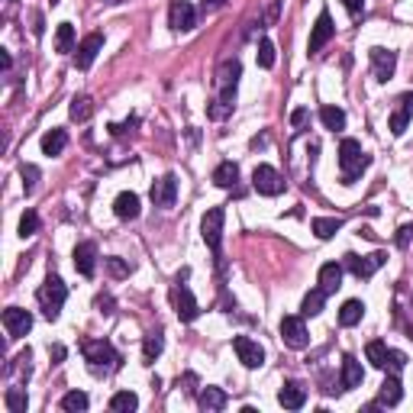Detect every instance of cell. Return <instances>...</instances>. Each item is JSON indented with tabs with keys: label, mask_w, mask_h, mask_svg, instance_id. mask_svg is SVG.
<instances>
[{
	"label": "cell",
	"mask_w": 413,
	"mask_h": 413,
	"mask_svg": "<svg viewBox=\"0 0 413 413\" xmlns=\"http://www.w3.org/2000/svg\"><path fill=\"white\" fill-rule=\"evenodd\" d=\"M368 165H371V155L362 149V142L358 139L339 142V171H342V184H352Z\"/></svg>",
	"instance_id": "obj_1"
},
{
	"label": "cell",
	"mask_w": 413,
	"mask_h": 413,
	"mask_svg": "<svg viewBox=\"0 0 413 413\" xmlns=\"http://www.w3.org/2000/svg\"><path fill=\"white\" fill-rule=\"evenodd\" d=\"M81 352H85L87 365H91L94 375H110V371H116V368L123 365L120 352H116L107 339H87L85 346H81Z\"/></svg>",
	"instance_id": "obj_2"
},
{
	"label": "cell",
	"mask_w": 413,
	"mask_h": 413,
	"mask_svg": "<svg viewBox=\"0 0 413 413\" xmlns=\"http://www.w3.org/2000/svg\"><path fill=\"white\" fill-rule=\"evenodd\" d=\"M65 297H68V284L58 274H49L42 281V288L36 291V301L42 307V313H46V319H58V313L65 307Z\"/></svg>",
	"instance_id": "obj_3"
},
{
	"label": "cell",
	"mask_w": 413,
	"mask_h": 413,
	"mask_svg": "<svg viewBox=\"0 0 413 413\" xmlns=\"http://www.w3.org/2000/svg\"><path fill=\"white\" fill-rule=\"evenodd\" d=\"M223 223H226V210L223 206H210L204 213V220H200V236H204L206 249L220 258V252H223Z\"/></svg>",
	"instance_id": "obj_4"
},
{
	"label": "cell",
	"mask_w": 413,
	"mask_h": 413,
	"mask_svg": "<svg viewBox=\"0 0 413 413\" xmlns=\"http://www.w3.org/2000/svg\"><path fill=\"white\" fill-rule=\"evenodd\" d=\"M171 304H175V313H178L181 323H194V319L200 317V307L197 301H194V294H191L188 284H175L171 288Z\"/></svg>",
	"instance_id": "obj_5"
},
{
	"label": "cell",
	"mask_w": 413,
	"mask_h": 413,
	"mask_svg": "<svg viewBox=\"0 0 413 413\" xmlns=\"http://www.w3.org/2000/svg\"><path fill=\"white\" fill-rule=\"evenodd\" d=\"M252 188L258 191L262 197H278V194L284 191V181L272 165H258V168L252 171Z\"/></svg>",
	"instance_id": "obj_6"
},
{
	"label": "cell",
	"mask_w": 413,
	"mask_h": 413,
	"mask_svg": "<svg viewBox=\"0 0 413 413\" xmlns=\"http://www.w3.org/2000/svg\"><path fill=\"white\" fill-rule=\"evenodd\" d=\"M385 262H387L385 252H371V255H352L349 252L346 255V268L355 274V278H362V281H368V278H371Z\"/></svg>",
	"instance_id": "obj_7"
},
{
	"label": "cell",
	"mask_w": 413,
	"mask_h": 413,
	"mask_svg": "<svg viewBox=\"0 0 413 413\" xmlns=\"http://www.w3.org/2000/svg\"><path fill=\"white\" fill-rule=\"evenodd\" d=\"M168 26L175 29V33H188V29H194V26H197V10L191 7L188 0H171Z\"/></svg>",
	"instance_id": "obj_8"
},
{
	"label": "cell",
	"mask_w": 413,
	"mask_h": 413,
	"mask_svg": "<svg viewBox=\"0 0 413 413\" xmlns=\"http://www.w3.org/2000/svg\"><path fill=\"white\" fill-rule=\"evenodd\" d=\"M281 339L288 349H307L310 346V336H307V326H304L301 317H284L281 319Z\"/></svg>",
	"instance_id": "obj_9"
},
{
	"label": "cell",
	"mask_w": 413,
	"mask_h": 413,
	"mask_svg": "<svg viewBox=\"0 0 413 413\" xmlns=\"http://www.w3.org/2000/svg\"><path fill=\"white\" fill-rule=\"evenodd\" d=\"M233 349H236V355H239V362H243L245 368H262L265 365V349L258 346L255 339L236 336L233 339Z\"/></svg>",
	"instance_id": "obj_10"
},
{
	"label": "cell",
	"mask_w": 413,
	"mask_h": 413,
	"mask_svg": "<svg viewBox=\"0 0 413 413\" xmlns=\"http://www.w3.org/2000/svg\"><path fill=\"white\" fill-rule=\"evenodd\" d=\"M149 197H152V204L161 206V210L175 206V200H178V178H175V175H165V178H159L155 184H152Z\"/></svg>",
	"instance_id": "obj_11"
},
{
	"label": "cell",
	"mask_w": 413,
	"mask_h": 413,
	"mask_svg": "<svg viewBox=\"0 0 413 413\" xmlns=\"http://www.w3.org/2000/svg\"><path fill=\"white\" fill-rule=\"evenodd\" d=\"M368 58H371V68H375V78L378 81H391L394 78V68H397V52H391V49H381L375 46L371 52H368Z\"/></svg>",
	"instance_id": "obj_12"
},
{
	"label": "cell",
	"mask_w": 413,
	"mask_h": 413,
	"mask_svg": "<svg viewBox=\"0 0 413 413\" xmlns=\"http://www.w3.org/2000/svg\"><path fill=\"white\" fill-rule=\"evenodd\" d=\"M3 326H7L10 339L26 336L29 329H33V313L23 310V307H7V310H3Z\"/></svg>",
	"instance_id": "obj_13"
},
{
	"label": "cell",
	"mask_w": 413,
	"mask_h": 413,
	"mask_svg": "<svg viewBox=\"0 0 413 413\" xmlns=\"http://www.w3.org/2000/svg\"><path fill=\"white\" fill-rule=\"evenodd\" d=\"M336 26H333V17H329V10H319L317 23H313V33H310V55H317L319 49L326 46L329 39H333Z\"/></svg>",
	"instance_id": "obj_14"
},
{
	"label": "cell",
	"mask_w": 413,
	"mask_h": 413,
	"mask_svg": "<svg viewBox=\"0 0 413 413\" xmlns=\"http://www.w3.org/2000/svg\"><path fill=\"white\" fill-rule=\"evenodd\" d=\"M103 49V36L100 33H91V36H85V42L78 46V52H75V65L81 68V71H87V68L94 65V58H97V52Z\"/></svg>",
	"instance_id": "obj_15"
},
{
	"label": "cell",
	"mask_w": 413,
	"mask_h": 413,
	"mask_svg": "<svg viewBox=\"0 0 413 413\" xmlns=\"http://www.w3.org/2000/svg\"><path fill=\"white\" fill-rule=\"evenodd\" d=\"M75 268H78V274L94 278V272H97V245L94 243H78L75 245Z\"/></svg>",
	"instance_id": "obj_16"
},
{
	"label": "cell",
	"mask_w": 413,
	"mask_h": 413,
	"mask_svg": "<svg viewBox=\"0 0 413 413\" xmlns=\"http://www.w3.org/2000/svg\"><path fill=\"white\" fill-rule=\"evenodd\" d=\"M278 404H281L284 410H301V407L307 404V387H304L301 381H288V385L278 391Z\"/></svg>",
	"instance_id": "obj_17"
},
{
	"label": "cell",
	"mask_w": 413,
	"mask_h": 413,
	"mask_svg": "<svg viewBox=\"0 0 413 413\" xmlns=\"http://www.w3.org/2000/svg\"><path fill=\"white\" fill-rule=\"evenodd\" d=\"M404 397V387H401V378L397 375H387L381 391H378V407H397Z\"/></svg>",
	"instance_id": "obj_18"
},
{
	"label": "cell",
	"mask_w": 413,
	"mask_h": 413,
	"mask_svg": "<svg viewBox=\"0 0 413 413\" xmlns=\"http://www.w3.org/2000/svg\"><path fill=\"white\" fill-rule=\"evenodd\" d=\"M239 75H243L239 58H226L223 65H220V71H216V85H220V91H236V81H239Z\"/></svg>",
	"instance_id": "obj_19"
},
{
	"label": "cell",
	"mask_w": 413,
	"mask_h": 413,
	"mask_svg": "<svg viewBox=\"0 0 413 413\" xmlns=\"http://www.w3.org/2000/svg\"><path fill=\"white\" fill-rule=\"evenodd\" d=\"M113 213L120 216V220H136V216H139V194H132V191L116 194V200H113Z\"/></svg>",
	"instance_id": "obj_20"
},
{
	"label": "cell",
	"mask_w": 413,
	"mask_h": 413,
	"mask_svg": "<svg viewBox=\"0 0 413 413\" xmlns=\"http://www.w3.org/2000/svg\"><path fill=\"white\" fill-rule=\"evenodd\" d=\"M365 381V371H362V362L355 355H346L342 358V391H352Z\"/></svg>",
	"instance_id": "obj_21"
},
{
	"label": "cell",
	"mask_w": 413,
	"mask_h": 413,
	"mask_svg": "<svg viewBox=\"0 0 413 413\" xmlns=\"http://www.w3.org/2000/svg\"><path fill=\"white\" fill-rule=\"evenodd\" d=\"M339 288H342V265L326 262L323 268H319V291L336 294Z\"/></svg>",
	"instance_id": "obj_22"
},
{
	"label": "cell",
	"mask_w": 413,
	"mask_h": 413,
	"mask_svg": "<svg viewBox=\"0 0 413 413\" xmlns=\"http://www.w3.org/2000/svg\"><path fill=\"white\" fill-rule=\"evenodd\" d=\"M65 146H68V132L65 130H49L46 136H42V155H49V159L62 155Z\"/></svg>",
	"instance_id": "obj_23"
},
{
	"label": "cell",
	"mask_w": 413,
	"mask_h": 413,
	"mask_svg": "<svg viewBox=\"0 0 413 413\" xmlns=\"http://www.w3.org/2000/svg\"><path fill=\"white\" fill-rule=\"evenodd\" d=\"M197 401H200V407H204L206 413H216V410H223L229 397H226V391H220V387H204Z\"/></svg>",
	"instance_id": "obj_24"
},
{
	"label": "cell",
	"mask_w": 413,
	"mask_h": 413,
	"mask_svg": "<svg viewBox=\"0 0 413 413\" xmlns=\"http://www.w3.org/2000/svg\"><path fill=\"white\" fill-rule=\"evenodd\" d=\"M310 229L317 233V239H333V236L342 229V220H339V216H317V220L310 223Z\"/></svg>",
	"instance_id": "obj_25"
},
{
	"label": "cell",
	"mask_w": 413,
	"mask_h": 413,
	"mask_svg": "<svg viewBox=\"0 0 413 413\" xmlns=\"http://www.w3.org/2000/svg\"><path fill=\"white\" fill-rule=\"evenodd\" d=\"M236 181H239V165H236V161H223V165H216V171H213V184H216V188H233Z\"/></svg>",
	"instance_id": "obj_26"
},
{
	"label": "cell",
	"mask_w": 413,
	"mask_h": 413,
	"mask_svg": "<svg viewBox=\"0 0 413 413\" xmlns=\"http://www.w3.org/2000/svg\"><path fill=\"white\" fill-rule=\"evenodd\" d=\"M362 317H365V304L362 301H346L339 307V323H342V326H355Z\"/></svg>",
	"instance_id": "obj_27"
},
{
	"label": "cell",
	"mask_w": 413,
	"mask_h": 413,
	"mask_svg": "<svg viewBox=\"0 0 413 413\" xmlns=\"http://www.w3.org/2000/svg\"><path fill=\"white\" fill-rule=\"evenodd\" d=\"M161 349H165L161 333H149V336L142 339V358H146V365H152V362L161 355Z\"/></svg>",
	"instance_id": "obj_28"
},
{
	"label": "cell",
	"mask_w": 413,
	"mask_h": 413,
	"mask_svg": "<svg viewBox=\"0 0 413 413\" xmlns=\"http://www.w3.org/2000/svg\"><path fill=\"white\" fill-rule=\"evenodd\" d=\"M68 113H71V120H78V123H87L91 120V113H94V100L91 97H75L71 100V107H68Z\"/></svg>",
	"instance_id": "obj_29"
},
{
	"label": "cell",
	"mask_w": 413,
	"mask_h": 413,
	"mask_svg": "<svg viewBox=\"0 0 413 413\" xmlns=\"http://www.w3.org/2000/svg\"><path fill=\"white\" fill-rule=\"evenodd\" d=\"M319 120H323V126L333 130V132L346 130V113L339 110V107H323V110H319Z\"/></svg>",
	"instance_id": "obj_30"
},
{
	"label": "cell",
	"mask_w": 413,
	"mask_h": 413,
	"mask_svg": "<svg viewBox=\"0 0 413 413\" xmlns=\"http://www.w3.org/2000/svg\"><path fill=\"white\" fill-rule=\"evenodd\" d=\"M326 297H329V294L326 291H319V288H317V291H310L307 294V297H304V317H319V313H323V304H326Z\"/></svg>",
	"instance_id": "obj_31"
},
{
	"label": "cell",
	"mask_w": 413,
	"mask_h": 413,
	"mask_svg": "<svg viewBox=\"0 0 413 413\" xmlns=\"http://www.w3.org/2000/svg\"><path fill=\"white\" fill-rule=\"evenodd\" d=\"M87 394L85 391H68L65 397H62V410H68V413H85L87 410Z\"/></svg>",
	"instance_id": "obj_32"
},
{
	"label": "cell",
	"mask_w": 413,
	"mask_h": 413,
	"mask_svg": "<svg viewBox=\"0 0 413 413\" xmlns=\"http://www.w3.org/2000/svg\"><path fill=\"white\" fill-rule=\"evenodd\" d=\"M365 355H368V362H371V365L385 371V365H387V346L381 342V339H375V342H368V346H365Z\"/></svg>",
	"instance_id": "obj_33"
},
{
	"label": "cell",
	"mask_w": 413,
	"mask_h": 413,
	"mask_svg": "<svg viewBox=\"0 0 413 413\" xmlns=\"http://www.w3.org/2000/svg\"><path fill=\"white\" fill-rule=\"evenodd\" d=\"M139 407V397L132 394V391H120V394L110 397V410H120V413H130Z\"/></svg>",
	"instance_id": "obj_34"
},
{
	"label": "cell",
	"mask_w": 413,
	"mask_h": 413,
	"mask_svg": "<svg viewBox=\"0 0 413 413\" xmlns=\"http://www.w3.org/2000/svg\"><path fill=\"white\" fill-rule=\"evenodd\" d=\"M55 49L58 52H71V49H75V26H71V23H58Z\"/></svg>",
	"instance_id": "obj_35"
},
{
	"label": "cell",
	"mask_w": 413,
	"mask_h": 413,
	"mask_svg": "<svg viewBox=\"0 0 413 413\" xmlns=\"http://www.w3.org/2000/svg\"><path fill=\"white\" fill-rule=\"evenodd\" d=\"M36 233H39V216H36V210H26V213L19 216V236L29 239V236H36Z\"/></svg>",
	"instance_id": "obj_36"
},
{
	"label": "cell",
	"mask_w": 413,
	"mask_h": 413,
	"mask_svg": "<svg viewBox=\"0 0 413 413\" xmlns=\"http://www.w3.org/2000/svg\"><path fill=\"white\" fill-rule=\"evenodd\" d=\"M255 58H258V65H262V68H274V42H272V39H262V42H258Z\"/></svg>",
	"instance_id": "obj_37"
},
{
	"label": "cell",
	"mask_w": 413,
	"mask_h": 413,
	"mask_svg": "<svg viewBox=\"0 0 413 413\" xmlns=\"http://www.w3.org/2000/svg\"><path fill=\"white\" fill-rule=\"evenodd\" d=\"M7 410L10 413H23V410H26V394H23L19 387H10V391H7Z\"/></svg>",
	"instance_id": "obj_38"
},
{
	"label": "cell",
	"mask_w": 413,
	"mask_h": 413,
	"mask_svg": "<svg viewBox=\"0 0 413 413\" xmlns=\"http://www.w3.org/2000/svg\"><path fill=\"white\" fill-rule=\"evenodd\" d=\"M404 365H407V355H404V352H397V349H387V365H385V371H391V375H401V371H404Z\"/></svg>",
	"instance_id": "obj_39"
},
{
	"label": "cell",
	"mask_w": 413,
	"mask_h": 413,
	"mask_svg": "<svg viewBox=\"0 0 413 413\" xmlns=\"http://www.w3.org/2000/svg\"><path fill=\"white\" fill-rule=\"evenodd\" d=\"M19 178H23V191L33 194V188H36V181H39V168L36 165H19Z\"/></svg>",
	"instance_id": "obj_40"
},
{
	"label": "cell",
	"mask_w": 413,
	"mask_h": 413,
	"mask_svg": "<svg viewBox=\"0 0 413 413\" xmlns=\"http://www.w3.org/2000/svg\"><path fill=\"white\" fill-rule=\"evenodd\" d=\"M407 123H410V113H407L404 107L391 113V132H394V136H404V132H407Z\"/></svg>",
	"instance_id": "obj_41"
},
{
	"label": "cell",
	"mask_w": 413,
	"mask_h": 413,
	"mask_svg": "<svg viewBox=\"0 0 413 413\" xmlns=\"http://www.w3.org/2000/svg\"><path fill=\"white\" fill-rule=\"evenodd\" d=\"M107 268H110L113 278H126L130 274V265L123 262V258H107Z\"/></svg>",
	"instance_id": "obj_42"
},
{
	"label": "cell",
	"mask_w": 413,
	"mask_h": 413,
	"mask_svg": "<svg viewBox=\"0 0 413 413\" xmlns=\"http://www.w3.org/2000/svg\"><path fill=\"white\" fill-rule=\"evenodd\" d=\"M394 243L401 245V249H410V243H413V226H401V229H397V236H394Z\"/></svg>",
	"instance_id": "obj_43"
},
{
	"label": "cell",
	"mask_w": 413,
	"mask_h": 413,
	"mask_svg": "<svg viewBox=\"0 0 413 413\" xmlns=\"http://www.w3.org/2000/svg\"><path fill=\"white\" fill-rule=\"evenodd\" d=\"M136 126H139V120L132 116V120H126V123H113V126H110V132H113V136H126V132H132V130H136Z\"/></svg>",
	"instance_id": "obj_44"
},
{
	"label": "cell",
	"mask_w": 413,
	"mask_h": 413,
	"mask_svg": "<svg viewBox=\"0 0 413 413\" xmlns=\"http://www.w3.org/2000/svg\"><path fill=\"white\" fill-rule=\"evenodd\" d=\"M342 7L352 13V19L362 17V10H365V0H342Z\"/></svg>",
	"instance_id": "obj_45"
},
{
	"label": "cell",
	"mask_w": 413,
	"mask_h": 413,
	"mask_svg": "<svg viewBox=\"0 0 413 413\" xmlns=\"http://www.w3.org/2000/svg\"><path fill=\"white\" fill-rule=\"evenodd\" d=\"M97 310H100L103 317H110L113 313V297L110 294H100V297H97Z\"/></svg>",
	"instance_id": "obj_46"
},
{
	"label": "cell",
	"mask_w": 413,
	"mask_h": 413,
	"mask_svg": "<svg viewBox=\"0 0 413 413\" xmlns=\"http://www.w3.org/2000/svg\"><path fill=\"white\" fill-rule=\"evenodd\" d=\"M307 116H310V110H304V107H297V110L291 113V123H294V126H297V130H301L304 123H307Z\"/></svg>",
	"instance_id": "obj_47"
},
{
	"label": "cell",
	"mask_w": 413,
	"mask_h": 413,
	"mask_svg": "<svg viewBox=\"0 0 413 413\" xmlns=\"http://www.w3.org/2000/svg\"><path fill=\"white\" fill-rule=\"evenodd\" d=\"M226 0H200V7H204V13H213V10H220Z\"/></svg>",
	"instance_id": "obj_48"
},
{
	"label": "cell",
	"mask_w": 413,
	"mask_h": 413,
	"mask_svg": "<svg viewBox=\"0 0 413 413\" xmlns=\"http://www.w3.org/2000/svg\"><path fill=\"white\" fill-rule=\"evenodd\" d=\"M49 355H52V362H62V358H65V346H52Z\"/></svg>",
	"instance_id": "obj_49"
},
{
	"label": "cell",
	"mask_w": 413,
	"mask_h": 413,
	"mask_svg": "<svg viewBox=\"0 0 413 413\" xmlns=\"http://www.w3.org/2000/svg\"><path fill=\"white\" fill-rule=\"evenodd\" d=\"M401 107H404V110L413 116V91H410V94H404V97H401Z\"/></svg>",
	"instance_id": "obj_50"
},
{
	"label": "cell",
	"mask_w": 413,
	"mask_h": 413,
	"mask_svg": "<svg viewBox=\"0 0 413 413\" xmlns=\"http://www.w3.org/2000/svg\"><path fill=\"white\" fill-rule=\"evenodd\" d=\"M0 68H3V71L10 68V52H0Z\"/></svg>",
	"instance_id": "obj_51"
},
{
	"label": "cell",
	"mask_w": 413,
	"mask_h": 413,
	"mask_svg": "<svg viewBox=\"0 0 413 413\" xmlns=\"http://www.w3.org/2000/svg\"><path fill=\"white\" fill-rule=\"evenodd\" d=\"M52 3H58V0H52Z\"/></svg>",
	"instance_id": "obj_52"
}]
</instances>
